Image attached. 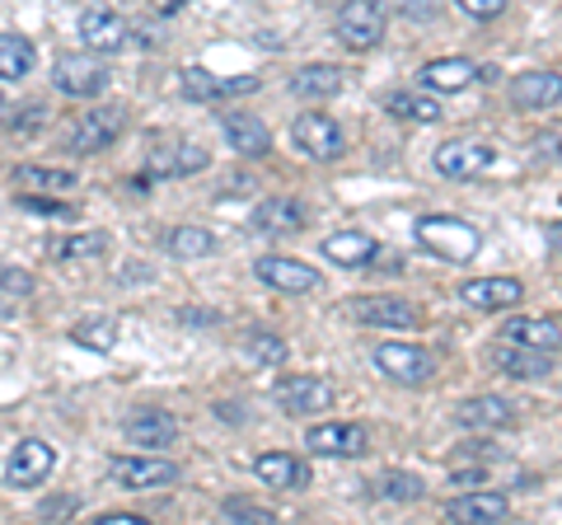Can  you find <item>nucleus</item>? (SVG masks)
Returning <instances> with one entry per match:
<instances>
[{
  "instance_id": "nucleus-1",
  "label": "nucleus",
  "mask_w": 562,
  "mask_h": 525,
  "mask_svg": "<svg viewBox=\"0 0 562 525\" xmlns=\"http://www.w3.org/2000/svg\"><path fill=\"white\" fill-rule=\"evenodd\" d=\"M413 235L441 262H473V254H479V231L460 216H417Z\"/></svg>"
},
{
  "instance_id": "nucleus-2",
  "label": "nucleus",
  "mask_w": 562,
  "mask_h": 525,
  "mask_svg": "<svg viewBox=\"0 0 562 525\" xmlns=\"http://www.w3.org/2000/svg\"><path fill=\"white\" fill-rule=\"evenodd\" d=\"M333 33H338V43L351 52H371V47H380L384 33H390V10H384V0H342Z\"/></svg>"
},
{
  "instance_id": "nucleus-3",
  "label": "nucleus",
  "mask_w": 562,
  "mask_h": 525,
  "mask_svg": "<svg viewBox=\"0 0 562 525\" xmlns=\"http://www.w3.org/2000/svg\"><path fill=\"white\" fill-rule=\"evenodd\" d=\"M122 127H127V113L122 103H99V109H85L76 122L66 127V150L70 155H94V150H109Z\"/></svg>"
},
{
  "instance_id": "nucleus-4",
  "label": "nucleus",
  "mask_w": 562,
  "mask_h": 525,
  "mask_svg": "<svg viewBox=\"0 0 562 525\" xmlns=\"http://www.w3.org/2000/svg\"><path fill=\"white\" fill-rule=\"evenodd\" d=\"M375 366H380V376L394 384H427L436 376V357L417 343H380Z\"/></svg>"
},
{
  "instance_id": "nucleus-5",
  "label": "nucleus",
  "mask_w": 562,
  "mask_h": 525,
  "mask_svg": "<svg viewBox=\"0 0 562 525\" xmlns=\"http://www.w3.org/2000/svg\"><path fill=\"white\" fill-rule=\"evenodd\" d=\"M109 483L127 488V493H150V488L179 483V465L160 460V455H122L109 465Z\"/></svg>"
},
{
  "instance_id": "nucleus-6",
  "label": "nucleus",
  "mask_w": 562,
  "mask_h": 525,
  "mask_svg": "<svg viewBox=\"0 0 562 525\" xmlns=\"http://www.w3.org/2000/svg\"><path fill=\"white\" fill-rule=\"evenodd\" d=\"M291 142L301 146L310 160H338V155L347 150L342 127L328 113H319V109H310V113H301L291 122Z\"/></svg>"
},
{
  "instance_id": "nucleus-7",
  "label": "nucleus",
  "mask_w": 562,
  "mask_h": 525,
  "mask_svg": "<svg viewBox=\"0 0 562 525\" xmlns=\"http://www.w3.org/2000/svg\"><path fill=\"white\" fill-rule=\"evenodd\" d=\"M52 85L70 99H94V94H103V85H109V71L94 62V52H66V57H57V66H52Z\"/></svg>"
},
{
  "instance_id": "nucleus-8",
  "label": "nucleus",
  "mask_w": 562,
  "mask_h": 525,
  "mask_svg": "<svg viewBox=\"0 0 562 525\" xmlns=\"http://www.w3.org/2000/svg\"><path fill=\"white\" fill-rule=\"evenodd\" d=\"M211 165L206 146L198 142H160L146 155V179H188V174H202Z\"/></svg>"
},
{
  "instance_id": "nucleus-9",
  "label": "nucleus",
  "mask_w": 562,
  "mask_h": 525,
  "mask_svg": "<svg viewBox=\"0 0 562 525\" xmlns=\"http://www.w3.org/2000/svg\"><path fill=\"white\" fill-rule=\"evenodd\" d=\"M351 314H357V324L394 328V334H408V328L422 324L417 305H408L403 295H361V301H351Z\"/></svg>"
},
{
  "instance_id": "nucleus-10",
  "label": "nucleus",
  "mask_w": 562,
  "mask_h": 525,
  "mask_svg": "<svg viewBox=\"0 0 562 525\" xmlns=\"http://www.w3.org/2000/svg\"><path fill=\"white\" fill-rule=\"evenodd\" d=\"M52 469H57V450H52L47 442H38V436H24V442L14 446L10 465H5V483H14V488H38V483H47Z\"/></svg>"
},
{
  "instance_id": "nucleus-11",
  "label": "nucleus",
  "mask_w": 562,
  "mask_h": 525,
  "mask_svg": "<svg viewBox=\"0 0 562 525\" xmlns=\"http://www.w3.org/2000/svg\"><path fill=\"white\" fill-rule=\"evenodd\" d=\"M254 272H258V282H268L277 287L281 295H305V291H319V272L310 268V262L301 258H281V254H268V258H258L254 262Z\"/></svg>"
},
{
  "instance_id": "nucleus-12",
  "label": "nucleus",
  "mask_w": 562,
  "mask_h": 525,
  "mask_svg": "<svg viewBox=\"0 0 562 525\" xmlns=\"http://www.w3.org/2000/svg\"><path fill=\"white\" fill-rule=\"evenodd\" d=\"M277 404L291 417H310L319 409H333V384L319 376H286L277 380Z\"/></svg>"
},
{
  "instance_id": "nucleus-13",
  "label": "nucleus",
  "mask_w": 562,
  "mask_h": 525,
  "mask_svg": "<svg viewBox=\"0 0 562 525\" xmlns=\"http://www.w3.org/2000/svg\"><path fill=\"white\" fill-rule=\"evenodd\" d=\"M506 99H512L520 113L553 109V103H562V76L558 71H520L506 85Z\"/></svg>"
},
{
  "instance_id": "nucleus-14",
  "label": "nucleus",
  "mask_w": 562,
  "mask_h": 525,
  "mask_svg": "<svg viewBox=\"0 0 562 525\" xmlns=\"http://www.w3.org/2000/svg\"><path fill=\"white\" fill-rule=\"evenodd\" d=\"M492 160H497V155H492L487 142H446L431 155V165L441 179H473V174H483Z\"/></svg>"
},
{
  "instance_id": "nucleus-15",
  "label": "nucleus",
  "mask_w": 562,
  "mask_h": 525,
  "mask_svg": "<svg viewBox=\"0 0 562 525\" xmlns=\"http://www.w3.org/2000/svg\"><path fill=\"white\" fill-rule=\"evenodd\" d=\"M305 446L314 455H328V460H357L366 455V427L357 423H319L305 432Z\"/></svg>"
},
{
  "instance_id": "nucleus-16",
  "label": "nucleus",
  "mask_w": 562,
  "mask_h": 525,
  "mask_svg": "<svg viewBox=\"0 0 562 525\" xmlns=\"http://www.w3.org/2000/svg\"><path fill=\"white\" fill-rule=\"evenodd\" d=\"M127 38H132V24L122 20L117 10L94 5V10L80 14V43L90 52H122V47H127Z\"/></svg>"
},
{
  "instance_id": "nucleus-17",
  "label": "nucleus",
  "mask_w": 562,
  "mask_h": 525,
  "mask_svg": "<svg viewBox=\"0 0 562 525\" xmlns=\"http://www.w3.org/2000/svg\"><path fill=\"white\" fill-rule=\"evenodd\" d=\"M460 301L469 310H512L525 301V282H516V277H473V282H464Z\"/></svg>"
},
{
  "instance_id": "nucleus-18",
  "label": "nucleus",
  "mask_w": 562,
  "mask_h": 525,
  "mask_svg": "<svg viewBox=\"0 0 562 525\" xmlns=\"http://www.w3.org/2000/svg\"><path fill=\"white\" fill-rule=\"evenodd\" d=\"M487 357L502 376H512V380H543L553 371V353H539V347H525V343H506V338L492 347Z\"/></svg>"
},
{
  "instance_id": "nucleus-19",
  "label": "nucleus",
  "mask_w": 562,
  "mask_h": 525,
  "mask_svg": "<svg viewBox=\"0 0 562 525\" xmlns=\"http://www.w3.org/2000/svg\"><path fill=\"white\" fill-rule=\"evenodd\" d=\"M454 423L469 427V432H502L516 423V404H506L502 394H473L454 409Z\"/></svg>"
},
{
  "instance_id": "nucleus-20",
  "label": "nucleus",
  "mask_w": 562,
  "mask_h": 525,
  "mask_svg": "<svg viewBox=\"0 0 562 525\" xmlns=\"http://www.w3.org/2000/svg\"><path fill=\"white\" fill-rule=\"evenodd\" d=\"M179 80H183V94L198 99V103H206V99H231V94H254L258 90V76H231V80H221V76L202 71V66H183Z\"/></svg>"
},
{
  "instance_id": "nucleus-21",
  "label": "nucleus",
  "mask_w": 562,
  "mask_h": 525,
  "mask_svg": "<svg viewBox=\"0 0 562 525\" xmlns=\"http://www.w3.org/2000/svg\"><path fill=\"white\" fill-rule=\"evenodd\" d=\"M122 432H127V442L140 450H165V446H173V436H179V423H173V413H165V409H136Z\"/></svg>"
},
{
  "instance_id": "nucleus-22",
  "label": "nucleus",
  "mask_w": 562,
  "mask_h": 525,
  "mask_svg": "<svg viewBox=\"0 0 562 525\" xmlns=\"http://www.w3.org/2000/svg\"><path fill=\"white\" fill-rule=\"evenodd\" d=\"M221 132H225V142H231L239 155H249V160H258V155H268V150H272V132L262 127L254 113L225 109V113H221Z\"/></svg>"
},
{
  "instance_id": "nucleus-23",
  "label": "nucleus",
  "mask_w": 562,
  "mask_h": 525,
  "mask_svg": "<svg viewBox=\"0 0 562 525\" xmlns=\"http://www.w3.org/2000/svg\"><path fill=\"white\" fill-rule=\"evenodd\" d=\"M417 80H422V90H431V94H460L479 80V66L464 62V57H436V62L422 66Z\"/></svg>"
},
{
  "instance_id": "nucleus-24",
  "label": "nucleus",
  "mask_w": 562,
  "mask_h": 525,
  "mask_svg": "<svg viewBox=\"0 0 562 525\" xmlns=\"http://www.w3.org/2000/svg\"><path fill=\"white\" fill-rule=\"evenodd\" d=\"M324 258L338 262V268H371L380 258V244L366 231H338V235L324 239Z\"/></svg>"
},
{
  "instance_id": "nucleus-25",
  "label": "nucleus",
  "mask_w": 562,
  "mask_h": 525,
  "mask_svg": "<svg viewBox=\"0 0 562 525\" xmlns=\"http://www.w3.org/2000/svg\"><path fill=\"white\" fill-rule=\"evenodd\" d=\"M497 334L506 343H525V347H539V353H558L562 347V324L553 320H530V314H512Z\"/></svg>"
},
{
  "instance_id": "nucleus-26",
  "label": "nucleus",
  "mask_w": 562,
  "mask_h": 525,
  "mask_svg": "<svg viewBox=\"0 0 562 525\" xmlns=\"http://www.w3.org/2000/svg\"><path fill=\"white\" fill-rule=\"evenodd\" d=\"M305 206L295 202V198H268L254 212V231L258 235H295V231H305Z\"/></svg>"
},
{
  "instance_id": "nucleus-27",
  "label": "nucleus",
  "mask_w": 562,
  "mask_h": 525,
  "mask_svg": "<svg viewBox=\"0 0 562 525\" xmlns=\"http://www.w3.org/2000/svg\"><path fill=\"white\" fill-rule=\"evenodd\" d=\"M446 516L469 521V525H497V521L512 516V502H506L502 493H464V498H454L446 506Z\"/></svg>"
},
{
  "instance_id": "nucleus-28",
  "label": "nucleus",
  "mask_w": 562,
  "mask_h": 525,
  "mask_svg": "<svg viewBox=\"0 0 562 525\" xmlns=\"http://www.w3.org/2000/svg\"><path fill=\"white\" fill-rule=\"evenodd\" d=\"M342 90V71L328 62H314V66H301V71L291 76V94L295 99H333Z\"/></svg>"
},
{
  "instance_id": "nucleus-29",
  "label": "nucleus",
  "mask_w": 562,
  "mask_h": 525,
  "mask_svg": "<svg viewBox=\"0 0 562 525\" xmlns=\"http://www.w3.org/2000/svg\"><path fill=\"white\" fill-rule=\"evenodd\" d=\"M254 469H258V479H262V483H272V488H305V483H310V469L295 460V455H286V450L258 455Z\"/></svg>"
},
{
  "instance_id": "nucleus-30",
  "label": "nucleus",
  "mask_w": 562,
  "mask_h": 525,
  "mask_svg": "<svg viewBox=\"0 0 562 525\" xmlns=\"http://www.w3.org/2000/svg\"><path fill=\"white\" fill-rule=\"evenodd\" d=\"M38 62V52L24 33H0V80H24Z\"/></svg>"
},
{
  "instance_id": "nucleus-31",
  "label": "nucleus",
  "mask_w": 562,
  "mask_h": 525,
  "mask_svg": "<svg viewBox=\"0 0 562 525\" xmlns=\"http://www.w3.org/2000/svg\"><path fill=\"white\" fill-rule=\"evenodd\" d=\"M384 109H390V118H403V122H436L441 118V103H436V94H408V90H394L390 99H384Z\"/></svg>"
},
{
  "instance_id": "nucleus-32",
  "label": "nucleus",
  "mask_w": 562,
  "mask_h": 525,
  "mask_svg": "<svg viewBox=\"0 0 562 525\" xmlns=\"http://www.w3.org/2000/svg\"><path fill=\"white\" fill-rule=\"evenodd\" d=\"M165 244H169V254H173V258L192 262V258H206L211 249H216V235L202 231V225H179V231H169Z\"/></svg>"
},
{
  "instance_id": "nucleus-33",
  "label": "nucleus",
  "mask_w": 562,
  "mask_h": 525,
  "mask_svg": "<svg viewBox=\"0 0 562 525\" xmlns=\"http://www.w3.org/2000/svg\"><path fill=\"white\" fill-rule=\"evenodd\" d=\"M244 353H249L254 366H262V371H272V366L286 361V343H281V334H268V328H254V334H244Z\"/></svg>"
},
{
  "instance_id": "nucleus-34",
  "label": "nucleus",
  "mask_w": 562,
  "mask_h": 525,
  "mask_svg": "<svg viewBox=\"0 0 562 525\" xmlns=\"http://www.w3.org/2000/svg\"><path fill=\"white\" fill-rule=\"evenodd\" d=\"M103 249H109V239H103L99 231H94V235H61V239H52V244H47V254H52V258H61V262L99 258Z\"/></svg>"
},
{
  "instance_id": "nucleus-35",
  "label": "nucleus",
  "mask_w": 562,
  "mask_h": 525,
  "mask_svg": "<svg viewBox=\"0 0 562 525\" xmlns=\"http://www.w3.org/2000/svg\"><path fill=\"white\" fill-rule=\"evenodd\" d=\"M14 183L43 188V192H66L70 183H76V174H70V169H47V165H20V169H14Z\"/></svg>"
},
{
  "instance_id": "nucleus-36",
  "label": "nucleus",
  "mask_w": 562,
  "mask_h": 525,
  "mask_svg": "<svg viewBox=\"0 0 562 525\" xmlns=\"http://www.w3.org/2000/svg\"><path fill=\"white\" fill-rule=\"evenodd\" d=\"M70 338H76L80 347H94V353H113L117 347V334H113L109 320H85V324L70 328Z\"/></svg>"
},
{
  "instance_id": "nucleus-37",
  "label": "nucleus",
  "mask_w": 562,
  "mask_h": 525,
  "mask_svg": "<svg viewBox=\"0 0 562 525\" xmlns=\"http://www.w3.org/2000/svg\"><path fill=\"white\" fill-rule=\"evenodd\" d=\"M380 498L384 502H417V498H427V488H422L417 474H384L380 479Z\"/></svg>"
},
{
  "instance_id": "nucleus-38",
  "label": "nucleus",
  "mask_w": 562,
  "mask_h": 525,
  "mask_svg": "<svg viewBox=\"0 0 562 525\" xmlns=\"http://www.w3.org/2000/svg\"><path fill=\"white\" fill-rule=\"evenodd\" d=\"M0 295H10V301H24V295H33V272L14 268V262H0Z\"/></svg>"
},
{
  "instance_id": "nucleus-39",
  "label": "nucleus",
  "mask_w": 562,
  "mask_h": 525,
  "mask_svg": "<svg viewBox=\"0 0 562 525\" xmlns=\"http://www.w3.org/2000/svg\"><path fill=\"white\" fill-rule=\"evenodd\" d=\"M43 122H47V109H43V103H24L20 113H10L5 127H10V136H29V132H38Z\"/></svg>"
},
{
  "instance_id": "nucleus-40",
  "label": "nucleus",
  "mask_w": 562,
  "mask_h": 525,
  "mask_svg": "<svg viewBox=\"0 0 562 525\" xmlns=\"http://www.w3.org/2000/svg\"><path fill=\"white\" fill-rule=\"evenodd\" d=\"M225 516H231V521H249V525H272V521H277L268 506L244 502V498H231V502H225Z\"/></svg>"
},
{
  "instance_id": "nucleus-41",
  "label": "nucleus",
  "mask_w": 562,
  "mask_h": 525,
  "mask_svg": "<svg viewBox=\"0 0 562 525\" xmlns=\"http://www.w3.org/2000/svg\"><path fill=\"white\" fill-rule=\"evenodd\" d=\"M20 206H24V212L61 216V221H70V216H76V206H66V202H57V198H29V192H24V198H20Z\"/></svg>"
},
{
  "instance_id": "nucleus-42",
  "label": "nucleus",
  "mask_w": 562,
  "mask_h": 525,
  "mask_svg": "<svg viewBox=\"0 0 562 525\" xmlns=\"http://www.w3.org/2000/svg\"><path fill=\"white\" fill-rule=\"evenodd\" d=\"M469 20H497V14L506 10V0H454Z\"/></svg>"
},
{
  "instance_id": "nucleus-43",
  "label": "nucleus",
  "mask_w": 562,
  "mask_h": 525,
  "mask_svg": "<svg viewBox=\"0 0 562 525\" xmlns=\"http://www.w3.org/2000/svg\"><path fill=\"white\" fill-rule=\"evenodd\" d=\"M535 150L543 155V160H562V132H558V136H539Z\"/></svg>"
},
{
  "instance_id": "nucleus-44",
  "label": "nucleus",
  "mask_w": 562,
  "mask_h": 525,
  "mask_svg": "<svg viewBox=\"0 0 562 525\" xmlns=\"http://www.w3.org/2000/svg\"><path fill=\"white\" fill-rule=\"evenodd\" d=\"M99 525H150L146 516H136V512H103Z\"/></svg>"
},
{
  "instance_id": "nucleus-45",
  "label": "nucleus",
  "mask_w": 562,
  "mask_h": 525,
  "mask_svg": "<svg viewBox=\"0 0 562 525\" xmlns=\"http://www.w3.org/2000/svg\"><path fill=\"white\" fill-rule=\"evenodd\" d=\"M76 512V502L70 498H61V502H43V516H70Z\"/></svg>"
},
{
  "instance_id": "nucleus-46",
  "label": "nucleus",
  "mask_w": 562,
  "mask_h": 525,
  "mask_svg": "<svg viewBox=\"0 0 562 525\" xmlns=\"http://www.w3.org/2000/svg\"><path fill=\"white\" fill-rule=\"evenodd\" d=\"M179 320H183V324H216L221 314H211V310H206V314H202V310H183Z\"/></svg>"
},
{
  "instance_id": "nucleus-47",
  "label": "nucleus",
  "mask_w": 562,
  "mask_h": 525,
  "mask_svg": "<svg viewBox=\"0 0 562 525\" xmlns=\"http://www.w3.org/2000/svg\"><path fill=\"white\" fill-rule=\"evenodd\" d=\"M549 244H553V249L562 254V221H553V225H549Z\"/></svg>"
},
{
  "instance_id": "nucleus-48",
  "label": "nucleus",
  "mask_w": 562,
  "mask_h": 525,
  "mask_svg": "<svg viewBox=\"0 0 562 525\" xmlns=\"http://www.w3.org/2000/svg\"><path fill=\"white\" fill-rule=\"evenodd\" d=\"M0 109H5V99H0Z\"/></svg>"
}]
</instances>
